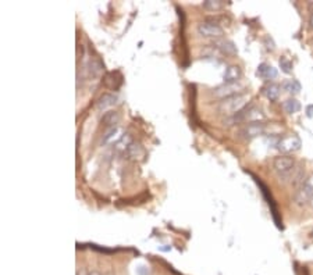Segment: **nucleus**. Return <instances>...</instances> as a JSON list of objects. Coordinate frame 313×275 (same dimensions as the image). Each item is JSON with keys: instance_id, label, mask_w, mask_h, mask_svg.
Instances as JSON below:
<instances>
[{"instance_id": "1", "label": "nucleus", "mask_w": 313, "mask_h": 275, "mask_svg": "<svg viewBox=\"0 0 313 275\" xmlns=\"http://www.w3.org/2000/svg\"><path fill=\"white\" fill-rule=\"evenodd\" d=\"M248 100H249V95L248 93H238L234 96L226 97L219 103V110L224 114H237L238 112H241L242 108H245L248 106Z\"/></svg>"}, {"instance_id": "2", "label": "nucleus", "mask_w": 313, "mask_h": 275, "mask_svg": "<svg viewBox=\"0 0 313 275\" xmlns=\"http://www.w3.org/2000/svg\"><path fill=\"white\" fill-rule=\"evenodd\" d=\"M273 168L278 174L280 178H288L295 171V160L291 156H288V154H281V156L274 157V160H273Z\"/></svg>"}, {"instance_id": "3", "label": "nucleus", "mask_w": 313, "mask_h": 275, "mask_svg": "<svg viewBox=\"0 0 313 275\" xmlns=\"http://www.w3.org/2000/svg\"><path fill=\"white\" fill-rule=\"evenodd\" d=\"M313 198V174H309L308 177L303 181L302 186L298 188V190L294 195V200L295 203L299 206H303L308 202H310V199Z\"/></svg>"}, {"instance_id": "4", "label": "nucleus", "mask_w": 313, "mask_h": 275, "mask_svg": "<svg viewBox=\"0 0 313 275\" xmlns=\"http://www.w3.org/2000/svg\"><path fill=\"white\" fill-rule=\"evenodd\" d=\"M302 146V142L298 135H288L281 138L277 142V149L282 154H290V153L298 152Z\"/></svg>"}, {"instance_id": "5", "label": "nucleus", "mask_w": 313, "mask_h": 275, "mask_svg": "<svg viewBox=\"0 0 313 275\" xmlns=\"http://www.w3.org/2000/svg\"><path fill=\"white\" fill-rule=\"evenodd\" d=\"M242 89H244V85L240 84V82H224L223 85L213 89V95H215L216 97H221V100H223V99H226V97L242 93Z\"/></svg>"}, {"instance_id": "6", "label": "nucleus", "mask_w": 313, "mask_h": 275, "mask_svg": "<svg viewBox=\"0 0 313 275\" xmlns=\"http://www.w3.org/2000/svg\"><path fill=\"white\" fill-rule=\"evenodd\" d=\"M198 34L200 36L205 38H215V39H220L221 36L224 35V31L219 24L212 22V21H203L198 25Z\"/></svg>"}, {"instance_id": "7", "label": "nucleus", "mask_w": 313, "mask_h": 275, "mask_svg": "<svg viewBox=\"0 0 313 275\" xmlns=\"http://www.w3.org/2000/svg\"><path fill=\"white\" fill-rule=\"evenodd\" d=\"M265 132H266V127H265L263 122H249V124H245L238 131V135L249 141V139H253V138L260 136Z\"/></svg>"}, {"instance_id": "8", "label": "nucleus", "mask_w": 313, "mask_h": 275, "mask_svg": "<svg viewBox=\"0 0 313 275\" xmlns=\"http://www.w3.org/2000/svg\"><path fill=\"white\" fill-rule=\"evenodd\" d=\"M117 103V96L113 93H103L102 96L96 100V108L100 112H106L110 107L116 106Z\"/></svg>"}, {"instance_id": "9", "label": "nucleus", "mask_w": 313, "mask_h": 275, "mask_svg": "<svg viewBox=\"0 0 313 275\" xmlns=\"http://www.w3.org/2000/svg\"><path fill=\"white\" fill-rule=\"evenodd\" d=\"M213 45L224 54H237V46L236 43L230 39H224V38H220V39H216L213 42Z\"/></svg>"}, {"instance_id": "10", "label": "nucleus", "mask_w": 313, "mask_h": 275, "mask_svg": "<svg viewBox=\"0 0 313 275\" xmlns=\"http://www.w3.org/2000/svg\"><path fill=\"white\" fill-rule=\"evenodd\" d=\"M256 74L263 79H274L277 76V70L274 67L269 66L267 63H260L257 67Z\"/></svg>"}, {"instance_id": "11", "label": "nucleus", "mask_w": 313, "mask_h": 275, "mask_svg": "<svg viewBox=\"0 0 313 275\" xmlns=\"http://www.w3.org/2000/svg\"><path fill=\"white\" fill-rule=\"evenodd\" d=\"M118 121H120V114L117 112H112V110L105 113L102 116V120H100L103 127L110 128V129L117 127Z\"/></svg>"}, {"instance_id": "12", "label": "nucleus", "mask_w": 313, "mask_h": 275, "mask_svg": "<svg viewBox=\"0 0 313 275\" xmlns=\"http://www.w3.org/2000/svg\"><path fill=\"white\" fill-rule=\"evenodd\" d=\"M242 76V70L240 66H228L224 71V82H238Z\"/></svg>"}, {"instance_id": "13", "label": "nucleus", "mask_w": 313, "mask_h": 275, "mask_svg": "<svg viewBox=\"0 0 313 275\" xmlns=\"http://www.w3.org/2000/svg\"><path fill=\"white\" fill-rule=\"evenodd\" d=\"M280 91L281 87L277 84H267L266 87L263 88V95L270 100V102H276L280 97Z\"/></svg>"}, {"instance_id": "14", "label": "nucleus", "mask_w": 313, "mask_h": 275, "mask_svg": "<svg viewBox=\"0 0 313 275\" xmlns=\"http://www.w3.org/2000/svg\"><path fill=\"white\" fill-rule=\"evenodd\" d=\"M124 133L121 132V129L118 127L116 128H112V129H109L108 132L103 135V139H102V143L103 145H109V143H117L118 139L123 136Z\"/></svg>"}, {"instance_id": "15", "label": "nucleus", "mask_w": 313, "mask_h": 275, "mask_svg": "<svg viewBox=\"0 0 313 275\" xmlns=\"http://www.w3.org/2000/svg\"><path fill=\"white\" fill-rule=\"evenodd\" d=\"M127 154H128L129 158H134V160H142L145 157V150L144 148L139 145V143L133 142L127 149Z\"/></svg>"}, {"instance_id": "16", "label": "nucleus", "mask_w": 313, "mask_h": 275, "mask_svg": "<svg viewBox=\"0 0 313 275\" xmlns=\"http://www.w3.org/2000/svg\"><path fill=\"white\" fill-rule=\"evenodd\" d=\"M282 108L287 114H295V113L301 110V103L298 102L297 99L291 97V99H287L285 102L282 103Z\"/></svg>"}, {"instance_id": "17", "label": "nucleus", "mask_w": 313, "mask_h": 275, "mask_svg": "<svg viewBox=\"0 0 313 275\" xmlns=\"http://www.w3.org/2000/svg\"><path fill=\"white\" fill-rule=\"evenodd\" d=\"M282 89L291 95H297L301 92V84L297 79H287V81L282 82Z\"/></svg>"}, {"instance_id": "18", "label": "nucleus", "mask_w": 313, "mask_h": 275, "mask_svg": "<svg viewBox=\"0 0 313 275\" xmlns=\"http://www.w3.org/2000/svg\"><path fill=\"white\" fill-rule=\"evenodd\" d=\"M131 143H133L131 136H129L128 133H124L123 136L118 139V142L114 143V149H116L117 152H127V149H128Z\"/></svg>"}, {"instance_id": "19", "label": "nucleus", "mask_w": 313, "mask_h": 275, "mask_svg": "<svg viewBox=\"0 0 313 275\" xmlns=\"http://www.w3.org/2000/svg\"><path fill=\"white\" fill-rule=\"evenodd\" d=\"M280 67H281V70L285 72V74L293 72V63L288 60L287 57H281V59H280Z\"/></svg>"}, {"instance_id": "20", "label": "nucleus", "mask_w": 313, "mask_h": 275, "mask_svg": "<svg viewBox=\"0 0 313 275\" xmlns=\"http://www.w3.org/2000/svg\"><path fill=\"white\" fill-rule=\"evenodd\" d=\"M221 6H223V3L219 2V0H206V2H203V7L207 9V10H219Z\"/></svg>"}, {"instance_id": "21", "label": "nucleus", "mask_w": 313, "mask_h": 275, "mask_svg": "<svg viewBox=\"0 0 313 275\" xmlns=\"http://www.w3.org/2000/svg\"><path fill=\"white\" fill-rule=\"evenodd\" d=\"M89 72L95 76L100 75V72H102L100 63H99V61H91V63H89Z\"/></svg>"}, {"instance_id": "22", "label": "nucleus", "mask_w": 313, "mask_h": 275, "mask_svg": "<svg viewBox=\"0 0 313 275\" xmlns=\"http://www.w3.org/2000/svg\"><path fill=\"white\" fill-rule=\"evenodd\" d=\"M306 112H308V117H313V106H312V104L306 107Z\"/></svg>"}, {"instance_id": "23", "label": "nucleus", "mask_w": 313, "mask_h": 275, "mask_svg": "<svg viewBox=\"0 0 313 275\" xmlns=\"http://www.w3.org/2000/svg\"><path fill=\"white\" fill-rule=\"evenodd\" d=\"M88 275H100V272H98V271H91Z\"/></svg>"}, {"instance_id": "24", "label": "nucleus", "mask_w": 313, "mask_h": 275, "mask_svg": "<svg viewBox=\"0 0 313 275\" xmlns=\"http://www.w3.org/2000/svg\"><path fill=\"white\" fill-rule=\"evenodd\" d=\"M308 6H309V9H310V11H312V13H313V2H309Z\"/></svg>"}, {"instance_id": "25", "label": "nucleus", "mask_w": 313, "mask_h": 275, "mask_svg": "<svg viewBox=\"0 0 313 275\" xmlns=\"http://www.w3.org/2000/svg\"><path fill=\"white\" fill-rule=\"evenodd\" d=\"M77 275H88V274H87V272H85V271H78Z\"/></svg>"}, {"instance_id": "26", "label": "nucleus", "mask_w": 313, "mask_h": 275, "mask_svg": "<svg viewBox=\"0 0 313 275\" xmlns=\"http://www.w3.org/2000/svg\"><path fill=\"white\" fill-rule=\"evenodd\" d=\"M310 26L313 28V14H312V17H310Z\"/></svg>"}, {"instance_id": "27", "label": "nucleus", "mask_w": 313, "mask_h": 275, "mask_svg": "<svg viewBox=\"0 0 313 275\" xmlns=\"http://www.w3.org/2000/svg\"><path fill=\"white\" fill-rule=\"evenodd\" d=\"M312 235H313V231H312Z\"/></svg>"}]
</instances>
